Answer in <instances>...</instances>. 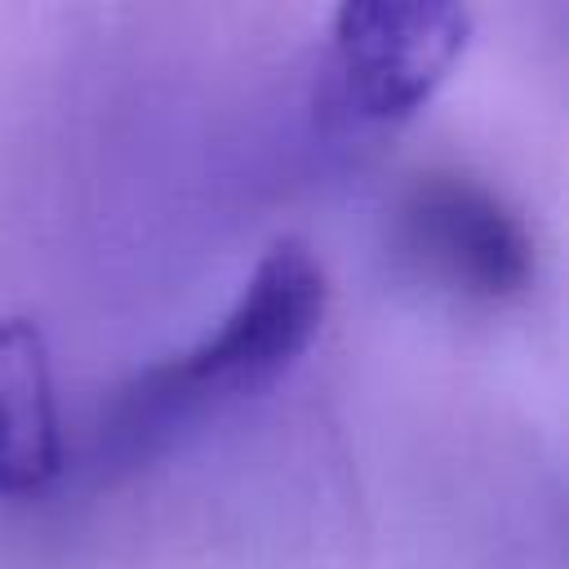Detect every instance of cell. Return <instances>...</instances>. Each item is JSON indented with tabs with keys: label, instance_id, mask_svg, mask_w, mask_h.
Returning a JSON list of instances; mask_svg holds the SVG:
<instances>
[{
	"label": "cell",
	"instance_id": "cell-1",
	"mask_svg": "<svg viewBox=\"0 0 569 569\" xmlns=\"http://www.w3.org/2000/svg\"><path fill=\"white\" fill-rule=\"evenodd\" d=\"M329 284L302 240H276L222 325L191 351L147 369L120 400L111 436L116 449H151L191 413L262 391L316 338Z\"/></svg>",
	"mask_w": 569,
	"mask_h": 569
},
{
	"label": "cell",
	"instance_id": "cell-2",
	"mask_svg": "<svg viewBox=\"0 0 569 569\" xmlns=\"http://www.w3.org/2000/svg\"><path fill=\"white\" fill-rule=\"evenodd\" d=\"M471 18L445 0H351L333 18V62L342 98L365 120L418 111L458 53Z\"/></svg>",
	"mask_w": 569,
	"mask_h": 569
},
{
	"label": "cell",
	"instance_id": "cell-3",
	"mask_svg": "<svg viewBox=\"0 0 569 569\" xmlns=\"http://www.w3.org/2000/svg\"><path fill=\"white\" fill-rule=\"evenodd\" d=\"M405 253L445 289L480 302L520 293L533 276L525 222L467 173H422L400 204Z\"/></svg>",
	"mask_w": 569,
	"mask_h": 569
},
{
	"label": "cell",
	"instance_id": "cell-4",
	"mask_svg": "<svg viewBox=\"0 0 569 569\" xmlns=\"http://www.w3.org/2000/svg\"><path fill=\"white\" fill-rule=\"evenodd\" d=\"M62 471V431L44 333L0 320V493H36Z\"/></svg>",
	"mask_w": 569,
	"mask_h": 569
}]
</instances>
